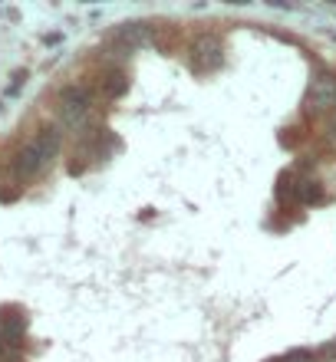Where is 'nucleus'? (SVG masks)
I'll return each mask as SVG.
<instances>
[{
    "label": "nucleus",
    "mask_w": 336,
    "mask_h": 362,
    "mask_svg": "<svg viewBox=\"0 0 336 362\" xmlns=\"http://www.w3.org/2000/svg\"><path fill=\"white\" fill-rule=\"evenodd\" d=\"M57 152H59V132L57 129H43L33 142L20 148L17 162H13V172H17V178H23V181L37 178V175L57 158Z\"/></svg>",
    "instance_id": "f257e3e1"
},
{
    "label": "nucleus",
    "mask_w": 336,
    "mask_h": 362,
    "mask_svg": "<svg viewBox=\"0 0 336 362\" xmlns=\"http://www.w3.org/2000/svg\"><path fill=\"white\" fill-rule=\"evenodd\" d=\"M89 109H93V99H89L86 86H66L59 93V119L69 129H83L89 119Z\"/></svg>",
    "instance_id": "f03ea898"
},
{
    "label": "nucleus",
    "mask_w": 336,
    "mask_h": 362,
    "mask_svg": "<svg viewBox=\"0 0 336 362\" xmlns=\"http://www.w3.org/2000/svg\"><path fill=\"white\" fill-rule=\"evenodd\" d=\"M277 194H280V201H290V204H320V201H323L320 181L317 178H297V175H284Z\"/></svg>",
    "instance_id": "7ed1b4c3"
},
{
    "label": "nucleus",
    "mask_w": 336,
    "mask_h": 362,
    "mask_svg": "<svg viewBox=\"0 0 336 362\" xmlns=\"http://www.w3.org/2000/svg\"><path fill=\"white\" fill-rule=\"evenodd\" d=\"M307 109L310 112H333L336 109V76L317 73L307 86Z\"/></svg>",
    "instance_id": "20e7f679"
},
{
    "label": "nucleus",
    "mask_w": 336,
    "mask_h": 362,
    "mask_svg": "<svg viewBox=\"0 0 336 362\" xmlns=\"http://www.w3.org/2000/svg\"><path fill=\"white\" fill-rule=\"evenodd\" d=\"M112 37L122 43L125 53H132V49L145 47V43L152 40V27H149V23H142V20H129V23H122V27H115Z\"/></svg>",
    "instance_id": "39448f33"
},
{
    "label": "nucleus",
    "mask_w": 336,
    "mask_h": 362,
    "mask_svg": "<svg viewBox=\"0 0 336 362\" xmlns=\"http://www.w3.org/2000/svg\"><path fill=\"white\" fill-rule=\"evenodd\" d=\"M0 329H4V339H7L10 346H20V339L27 333V316H23V310L4 306V310H0Z\"/></svg>",
    "instance_id": "423d86ee"
},
{
    "label": "nucleus",
    "mask_w": 336,
    "mask_h": 362,
    "mask_svg": "<svg viewBox=\"0 0 336 362\" xmlns=\"http://www.w3.org/2000/svg\"><path fill=\"white\" fill-rule=\"evenodd\" d=\"M125 89H129V79H125L122 73H112V76L106 79V95H109V99H119Z\"/></svg>",
    "instance_id": "0eeeda50"
},
{
    "label": "nucleus",
    "mask_w": 336,
    "mask_h": 362,
    "mask_svg": "<svg viewBox=\"0 0 336 362\" xmlns=\"http://www.w3.org/2000/svg\"><path fill=\"white\" fill-rule=\"evenodd\" d=\"M274 362H317V356L310 353V349H290V353L277 356Z\"/></svg>",
    "instance_id": "6e6552de"
},
{
    "label": "nucleus",
    "mask_w": 336,
    "mask_h": 362,
    "mask_svg": "<svg viewBox=\"0 0 336 362\" xmlns=\"http://www.w3.org/2000/svg\"><path fill=\"white\" fill-rule=\"evenodd\" d=\"M330 135H333V139H336V109H333V112H330Z\"/></svg>",
    "instance_id": "1a4fd4ad"
}]
</instances>
